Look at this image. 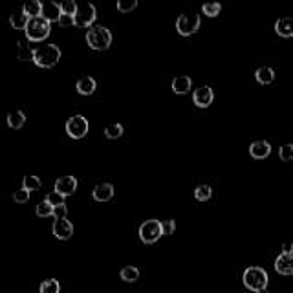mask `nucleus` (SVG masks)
Here are the masks:
<instances>
[{
  "label": "nucleus",
  "mask_w": 293,
  "mask_h": 293,
  "mask_svg": "<svg viewBox=\"0 0 293 293\" xmlns=\"http://www.w3.org/2000/svg\"><path fill=\"white\" fill-rule=\"evenodd\" d=\"M61 55L62 52L59 46H55V44H44V46H39V48L33 50V62L39 68H53L59 62Z\"/></svg>",
  "instance_id": "nucleus-1"
},
{
  "label": "nucleus",
  "mask_w": 293,
  "mask_h": 293,
  "mask_svg": "<svg viewBox=\"0 0 293 293\" xmlns=\"http://www.w3.org/2000/svg\"><path fill=\"white\" fill-rule=\"evenodd\" d=\"M242 280H244L245 288L255 293H260L264 289H267V284H269V277H267L266 269H262V267L258 266L247 267L244 272V275H242Z\"/></svg>",
  "instance_id": "nucleus-2"
},
{
  "label": "nucleus",
  "mask_w": 293,
  "mask_h": 293,
  "mask_svg": "<svg viewBox=\"0 0 293 293\" xmlns=\"http://www.w3.org/2000/svg\"><path fill=\"white\" fill-rule=\"evenodd\" d=\"M86 42L92 50L103 52V50L110 48V44H112V33H110V30L105 26H92L86 31Z\"/></svg>",
  "instance_id": "nucleus-3"
},
{
  "label": "nucleus",
  "mask_w": 293,
  "mask_h": 293,
  "mask_svg": "<svg viewBox=\"0 0 293 293\" xmlns=\"http://www.w3.org/2000/svg\"><path fill=\"white\" fill-rule=\"evenodd\" d=\"M24 33H26V39L30 40V42H42V40L48 39L50 33H52V24L42 17L30 18Z\"/></svg>",
  "instance_id": "nucleus-4"
},
{
  "label": "nucleus",
  "mask_w": 293,
  "mask_h": 293,
  "mask_svg": "<svg viewBox=\"0 0 293 293\" xmlns=\"http://www.w3.org/2000/svg\"><path fill=\"white\" fill-rule=\"evenodd\" d=\"M162 236H163V228H162V222H160V220L150 218V220H147V222L141 223L140 238L143 244H154V242H157Z\"/></svg>",
  "instance_id": "nucleus-5"
},
{
  "label": "nucleus",
  "mask_w": 293,
  "mask_h": 293,
  "mask_svg": "<svg viewBox=\"0 0 293 293\" xmlns=\"http://www.w3.org/2000/svg\"><path fill=\"white\" fill-rule=\"evenodd\" d=\"M88 128H90L88 119L81 114L74 116V118H70L66 121V134L70 138H74V140H83L88 134Z\"/></svg>",
  "instance_id": "nucleus-6"
},
{
  "label": "nucleus",
  "mask_w": 293,
  "mask_h": 293,
  "mask_svg": "<svg viewBox=\"0 0 293 293\" xmlns=\"http://www.w3.org/2000/svg\"><path fill=\"white\" fill-rule=\"evenodd\" d=\"M97 17V9L94 4H83L77 8V13L74 17V26L77 28H92V24L96 22Z\"/></svg>",
  "instance_id": "nucleus-7"
},
{
  "label": "nucleus",
  "mask_w": 293,
  "mask_h": 293,
  "mask_svg": "<svg viewBox=\"0 0 293 293\" xmlns=\"http://www.w3.org/2000/svg\"><path fill=\"white\" fill-rule=\"evenodd\" d=\"M198 28H200V17L196 13L194 15H189V13H184L179 15L178 20H176V31H178L182 37H189L196 33Z\"/></svg>",
  "instance_id": "nucleus-8"
},
{
  "label": "nucleus",
  "mask_w": 293,
  "mask_h": 293,
  "mask_svg": "<svg viewBox=\"0 0 293 293\" xmlns=\"http://www.w3.org/2000/svg\"><path fill=\"white\" fill-rule=\"evenodd\" d=\"M213 101H215V92H213V88L211 86H200L194 90L193 94V103L200 108H207V106L213 105Z\"/></svg>",
  "instance_id": "nucleus-9"
},
{
  "label": "nucleus",
  "mask_w": 293,
  "mask_h": 293,
  "mask_svg": "<svg viewBox=\"0 0 293 293\" xmlns=\"http://www.w3.org/2000/svg\"><path fill=\"white\" fill-rule=\"evenodd\" d=\"M53 191L62 194L64 198L70 196V194H74L75 191H77V179H75L74 176H61V178L55 182Z\"/></svg>",
  "instance_id": "nucleus-10"
},
{
  "label": "nucleus",
  "mask_w": 293,
  "mask_h": 293,
  "mask_svg": "<svg viewBox=\"0 0 293 293\" xmlns=\"http://www.w3.org/2000/svg\"><path fill=\"white\" fill-rule=\"evenodd\" d=\"M74 235V226H72L70 220H55L53 222V236L59 238V240H68L70 236Z\"/></svg>",
  "instance_id": "nucleus-11"
},
{
  "label": "nucleus",
  "mask_w": 293,
  "mask_h": 293,
  "mask_svg": "<svg viewBox=\"0 0 293 293\" xmlns=\"http://www.w3.org/2000/svg\"><path fill=\"white\" fill-rule=\"evenodd\" d=\"M275 272L279 275H293V253H280L277 257Z\"/></svg>",
  "instance_id": "nucleus-12"
},
{
  "label": "nucleus",
  "mask_w": 293,
  "mask_h": 293,
  "mask_svg": "<svg viewBox=\"0 0 293 293\" xmlns=\"http://www.w3.org/2000/svg\"><path fill=\"white\" fill-rule=\"evenodd\" d=\"M250 154L255 160H266V157L272 154V145H269V141H264V140L253 141V143L250 145Z\"/></svg>",
  "instance_id": "nucleus-13"
},
{
  "label": "nucleus",
  "mask_w": 293,
  "mask_h": 293,
  "mask_svg": "<svg viewBox=\"0 0 293 293\" xmlns=\"http://www.w3.org/2000/svg\"><path fill=\"white\" fill-rule=\"evenodd\" d=\"M114 196V185L112 184H97L92 191V198L96 201H108Z\"/></svg>",
  "instance_id": "nucleus-14"
},
{
  "label": "nucleus",
  "mask_w": 293,
  "mask_h": 293,
  "mask_svg": "<svg viewBox=\"0 0 293 293\" xmlns=\"http://www.w3.org/2000/svg\"><path fill=\"white\" fill-rule=\"evenodd\" d=\"M61 15H62L61 4H57V2H46V4H42V18H46L50 24L52 22H59Z\"/></svg>",
  "instance_id": "nucleus-15"
},
{
  "label": "nucleus",
  "mask_w": 293,
  "mask_h": 293,
  "mask_svg": "<svg viewBox=\"0 0 293 293\" xmlns=\"http://www.w3.org/2000/svg\"><path fill=\"white\" fill-rule=\"evenodd\" d=\"M191 88H193V81L187 75H179V77H174V81H172V92L178 94V96L189 94Z\"/></svg>",
  "instance_id": "nucleus-16"
},
{
  "label": "nucleus",
  "mask_w": 293,
  "mask_h": 293,
  "mask_svg": "<svg viewBox=\"0 0 293 293\" xmlns=\"http://www.w3.org/2000/svg\"><path fill=\"white\" fill-rule=\"evenodd\" d=\"M275 33L279 37H284V39L293 37V17L279 18L275 22Z\"/></svg>",
  "instance_id": "nucleus-17"
},
{
  "label": "nucleus",
  "mask_w": 293,
  "mask_h": 293,
  "mask_svg": "<svg viewBox=\"0 0 293 293\" xmlns=\"http://www.w3.org/2000/svg\"><path fill=\"white\" fill-rule=\"evenodd\" d=\"M75 88H77V92L81 94V96H92L94 92H96L97 88V83L94 77H81L77 81V84H75Z\"/></svg>",
  "instance_id": "nucleus-18"
},
{
  "label": "nucleus",
  "mask_w": 293,
  "mask_h": 293,
  "mask_svg": "<svg viewBox=\"0 0 293 293\" xmlns=\"http://www.w3.org/2000/svg\"><path fill=\"white\" fill-rule=\"evenodd\" d=\"M255 79H257L260 84H272L275 81V70L272 66H260L257 72H255Z\"/></svg>",
  "instance_id": "nucleus-19"
},
{
  "label": "nucleus",
  "mask_w": 293,
  "mask_h": 293,
  "mask_svg": "<svg viewBox=\"0 0 293 293\" xmlns=\"http://www.w3.org/2000/svg\"><path fill=\"white\" fill-rule=\"evenodd\" d=\"M24 123H26V114H24L22 110H13V112H9V114H8V125H9V128H13V130H18V128L24 127Z\"/></svg>",
  "instance_id": "nucleus-20"
},
{
  "label": "nucleus",
  "mask_w": 293,
  "mask_h": 293,
  "mask_svg": "<svg viewBox=\"0 0 293 293\" xmlns=\"http://www.w3.org/2000/svg\"><path fill=\"white\" fill-rule=\"evenodd\" d=\"M22 11H24V13H26L30 18L42 17V2H39V0H30V2H26V4H24Z\"/></svg>",
  "instance_id": "nucleus-21"
},
{
  "label": "nucleus",
  "mask_w": 293,
  "mask_h": 293,
  "mask_svg": "<svg viewBox=\"0 0 293 293\" xmlns=\"http://www.w3.org/2000/svg\"><path fill=\"white\" fill-rule=\"evenodd\" d=\"M28 22H30V17H28L24 11H15V13H11V17H9V24H11L15 30H26Z\"/></svg>",
  "instance_id": "nucleus-22"
},
{
  "label": "nucleus",
  "mask_w": 293,
  "mask_h": 293,
  "mask_svg": "<svg viewBox=\"0 0 293 293\" xmlns=\"http://www.w3.org/2000/svg\"><path fill=\"white\" fill-rule=\"evenodd\" d=\"M119 277H121V280H125V282H136L138 279H140V269H138L136 266H125L119 272Z\"/></svg>",
  "instance_id": "nucleus-23"
},
{
  "label": "nucleus",
  "mask_w": 293,
  "mask_h": 293,
  "mask_svg": "<svg viewBox=\"0 0 293 293\" xmlns=\"http://www.w3.org/2000/svg\"><path fill=\"white\" fill-rule=\"evenodd\" d=\"M59 291H61V284L55 279L44 280L42 284L39 286V293H59Z\"/></svg>",
  "instance_id": "nucleus-24"
},
{
  "label": "nucleus",
  "mask_w": 293,
  "mask_h": 293,
  "mask_svg": "<svg viewBox=\"0 0 293 293\" xmlns=\"http://www.w3.org/2000/svg\"><path fill=\"white\" fill-rule=\"evenodd\" d=\"M40 185H42V182H40L37 176H26V178L22 179V189H26V191H30V193L39 191Z\"/></svg>",
  "instance_id": "nucleus-25"
},
{
  "label": "nucleus",
  "mask_w": 293,
  "mask_h": 293,
  "mask_svg": "<svg viewBox=\"0 0 293 293\" xmlns=\"http://www.w3.org/2000/svg\"><path fill=\"white\" fill-rule=\"evenodd\" d=\"M211 196H213L211 185H198V187L194 189V198H196L198 201H207Z\"/></svg>",
  "instance_id": "nucleus-26"
},
{
  "label": "nucleus",
  "mask_w": 293,
  "mask_h": 293,
  "mask_svg": "<svg viewBox=\"0 0 293 293\" xmlns=\"http://www.w3.org/2000/svg\"><path fill=\"white\" fill-rule=\"evenodd\" d=\"M105 136L108 140H118V138L123 136V125L121 123H112L105 128Z\"/></svg>",
  "instance_id": "nucleus-27"
},
{
  "label": "nucleus",
  "mask_w": 293,
  "mask_h": 293,
  "mask_svg": "<svg viewBox=\"0 0 293 293\" xmlns=\"http://www.w3.org/2000/svg\"><path fill=\"white\" fill-rule=\"evenodd\" d=\"M17 53H18V59H20V61H33V50L28 48L22 40L17 42Z\"/></svg>",
  "instance_id": "nucleus-28"
},
{
  "label": "nucleus",
  "mask_w": 293,
  "mask_h": 293,
  "mask_svg": "<svg viewBox=\"0 0 293 293\" xmlns=\"http://www.w3.org/2000/svg\"><path fill=\"white\" fill-rule=\"evenodd\" d=\"M53 209H55V207H52V206L48 204V201L42 200V201L39 204V206H37L35 215L40 216V218H48V216H53Z\"/></svg>",
  "instance_id": "nucleus-29"
},
{
  "label": "nucleus",
  "mask_w": 293,
  "mask_h": 293,
  "mask_svg": "<svg viewBox=\"0 0 293 293\" xmlns=\"http://www.w3.org/2000/svg\"><path fill=\"white\" fill-rule=\"evenodd\" d=\"M201 11H204V15H207V17H218L220 11H222V6L218 4V2H209V4H204L201 6Z\"/></svg>",
  "instance_id": "nucleus-30"
},
{
  "label": "nucleus",
  "mask_w": 293,
  "mask_h": 293,
  "mask_svg": "<svg viewBox=\"0 0 293 293\" xmlns=\"http://www.w3.org/2000/svg\"><path fill=\"white\" fill-rule=\"evenodd\" d=\"M77 8H79V6L75 4L74 0H64V2H61L62 15H70V17H75V13H77Z\"/></svg>",
  "instance_id": "nucleus-31"
},
{
  "label": "nucleus",
  "mask_w": 293,
  "mask_h": 293,
  "mask_svg": "<svg viewBox=\"0 0 293 293\" xmlns=\"http://www.w3.org/2000/svg\"><path fill=\"white\" fill-rule=\"evenodd\" d=\"M138 8V0H119L118 2V9L121 13H130L132 9Z\"/></svg>",
  "instance_id": "nucleus-32"
},
{
  "label": "nucleus",
  "mask_w": 293,
  "mask_h": 293,
  "mask_svg": "<svg viewBox=\"0 0 293 293\" xmlns=\"http://www.w3.org/2000/svg\"><path fill=\"white\" fill-rule=\"evenodd\" d=\"M279 157L282 162H291L293 160V145L288 143V145H282L279 149Z\"/></svg>",
  "instance_id": "nucleus-33"
},
{
  "label": "nucleus",
  "mask_w": 293,
  "mask_h": 293,
  "mask_svg": "<svg viewBox=\"0 0 293 293\" xmlns=\"http://www.w3.org/2000/svg\"><path fill=\"white\" fill-rule=\"evenodd\" d=\"M46 201H48L52 207H59V206H62V204H64V196H62V194H59V193H55V191H52V193L46 196Z\"/></svg>",
  "instance_id": "nucleus-34"
},
{
  "label": "nucleus",
  "mask_w": 293,
  "mask_h": 293,
  "mask_svg": "<svg viewBox=\"0 0 293 293\" xmlns=\"http://www.w3.org/2000/svg\"><path fill=\"white\" fill-rule=\"evenodd\" d=\"M30 191H26V189H18V191H15L13 194V200L17 201V204H26L28 200H30Z\"/></svg>",
  "instance_id": "nucleus-35"
},
{
  "label": "nucleus",
  "mask_w": 293,
  "mask_h": 293,
  "mask_svg": "<svg viewBox=\"0 0 293 293\" xmlns=\"http://www.w3.org/2000/svg\"><path fill=\"white\" fill-rule=\"evenodd\" d=\"M162 228H163V236H169V235H172L174 233V229H176V222L174 220H165V222H162Z\"/></svg>",
  "instance_id": "nucleus-36"
},
{
  "label": "nucleus",
  "mask_w": 293,
  "mask_h": 293,
  "mask_svg": "<svg viewBox=\"0 0 293 293\" xmlns=\"http://www.w3.org/2000/svg\"><path fill=\"white\" fill-rule=\"evenodd\" d=\"M66 215H68V207H66V204H62V206H59V207H55V209H53V218H55V220L66 218Z\"/></svg>",
  "instance_id": "nucleus-37"
},
{
  "label": "nucleus",
  "mask_w": 293,
  "mask_h": 293,
  "mask_svg": "<svg viewBox=\"0 0 293 293\" xmlns=\"http://www.w3.org/2000/svg\"><path fill=\"white\" fill-rule=\"evenodd\" d=\"M59 26H62V28L74 26V17H70V15H61V18H59Z\"/></svg>",
  "instance_id": "nucleus-38"
},
{
  "label": "nucleus",
  "mask_w": 293,
  "mask_h": 293,
  "mask_svg": "<svg viewBox=\"0 0 293 293\" xmlns=\"http://www.w3.org/2000/svg\"><path fill=\"white\" fill-rule=\"evenodd\" d=\"M282 253H293V245L289 244V242L282 245Z\"/></svg>",
  "instance_id": "nucleus-39"
}]
</instances>
